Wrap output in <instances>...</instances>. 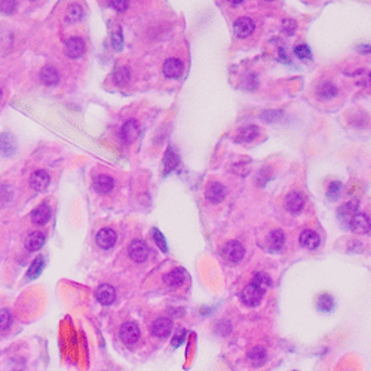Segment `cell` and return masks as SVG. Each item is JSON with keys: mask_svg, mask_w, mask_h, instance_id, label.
Wrapping results in <instances>:
<instances>
[{"mask_svg": "<svg viewBox=\"0 0 371 371\" xmlns=\"http://www.w3.org/2000/svg\"><path fill=\"white\" fill-rule=\"evenodd\" d=\"M45 241H46V236L42 233V232H33L27 236L25 239V248L28 251H39L40 248L45 245Z\"/></svg>", "mask_w": 371, "mask_h": 371, "instance_id": "obj_21", "label": "cell"}, {"mask_svg": "<svg viewBox=\"0 0 371 371\" xmlns=\"http://www.w3.org/2000/svg\"><path fill=\"white\" fill-rule=\"evenodd\" d=\"M226 187L221 184V183H211L208 187H207V192H205V197L207 200H210L211 204H220L224 197H226Z\"/></svg>", "mask_w": 371, "mask_h": 371, "instance_id": "obj_10", "label": "cell"}, {"mask_svg": "<svg viewBox=\"0 0 371 371\" xmlns=\"http://www.w3.org/2000/svg\"><path fill=\"white\" fill-rule=\"evenodd\" d=\"M51 214H52V213H51L49 205H48V204H42V205H39L36 210H33V211H31L30 218H31V221H33L35 224H38V226H43V224H46V223L49 221Z\"/></svg>", "mask_w": 371, "mask_h": 371, "instance_id": "obj_17", "label": "cell"}, {"mask_svg": "<svg viewBox=\"0 0 371 371\" xmlns=\"http://www.w3.org/2000/svg\"><path fill=\"white\" fill-rule=\"evenodd\" d=\"M153 239H155V244H156L157 247L163 251V253H166L168 251V247H166V241H165V238H163V234L160 233L157 229L153 230Z\"/></svg>", "mask_w": 371, "mask_h": 371, "instance_id": "obj_37", "label": "cell"}, {"mask_svg": "<svg viewBox=\"0 0 371 371\" xmlns=\"http://www.w3.org/2000/svg\"><path fill=\"white\" fill-rule=\"evenodd\" d=\"M352 232L358 234L368 233L371 230V220L367 214H362V213H358L356 215L352 217V220L349 221V226Z\"/></svg>", "mask_w": 371, "mask_h": 371, "instance_id": "obj_4", "label": "cell"}, {"mask_svg": "<svg viewBox=\"0 0 371 371\" xmlns=\"http://www.w3.org/2000/svg\"><path fill=\"white\" fill-rule=\"evenodd\" d=\"M358 205H359V204H358L356 200H351V202L343 204V205L339 208L337 217H339V220H340L342 223H345L346 227L349 226V221L352 220V217L358 214Z\"/></svg>", "mask_w": 371, "mask_h": 371, "instance_id": "obj_7", "label": "cell"}, {"mask_svg": "<svg viewBox=\"0 0 371 371\" xmlns=\"http://www.w3.org/2000/svg\"><path fill=\"white\" fill-rule=\"evenodd\" d=\"M49 183H51V177H49V174L46 171H43V170L35 171L31 174V177H30V186H31V189H35L38 192L45 190L49 186Z\"/></svg>", "mask_w": 371, "mask_h": 371, "instance_id": "obj_14", "label": "cell"}, {"mask_svg": "<svg viewBox=\"0 0 371 371\" xmlns=\"http://www.w3.org/2000/svg\"><path fill=\"white\" fill-rule=\"evenodd\" d=\"M97 244L99 248L103 250H109L112 248L115 244H116V232L113 229H109V227H104L101 229L97 233Z\"/></svg>", "mask_w": 371, "mask_h": 371, "instance_id": "obj_9", "label": "cell"}, {"mask_svg": "<svg viewBox=\"0 0 371 371\" xmlns=\"http://www.w3.org/2000/svg\"><path fill=\"white\" fill-rule=\"evenodd\" d=\"M258 136V128L254 125H250V126H245L242 128L238 136H236V141L238 143H247V141H251Z\"/></svg>", "mask_w": 371, "mask_h": 371, "instance_id": "obj_27", "label": "cell"}, {"mask_svg": "<svg viewBox=\"0 0 371 371\" xmlns=\"http://www.w3.org/2000/svg\"><path fill=\"white\" fill-rule=\"evenodd\" d=\"M281 116V112H264L261 117L264 119V120H267V122H274L276 120V117Z\"/></svg>", "mask_w": 371, "mask_h": 371, "instance_id": "obj_41", "label": "cell"}, {"mask_svg": "<svg viewBox=\"0 0 371 371\" xmlns=\"http://www.w3.org/2000/svg\"><path fill=\"white\" fill-rule=\"evenodd\" d=\"M316 308L319 312L330 313L334 309V298H332L330 294H322L318 297V301H316Z\"/></svg>", "mask_w": 371, "mask_h": 371, "instance_id": "obj_29", "label": "cell"}, {"mask_svg": "<svg viewBox=\"0 0 371 371\" xmlns=\"http://www.w3.org/2000/svg\"><path fill=\"white\" fill-rule=\"evenodd\" d=\"M119 337L126 346H132L140 340V327L136 322H125L119 330Z\"/></svg>", "mask_w": 371, "mask_h": 371, "instance_id": "obj_2", "label": "cell"}, {"mask_svg": "<svg viewBox=\"0 0 371 371\" xmlns=\"http://www.w3.org/2000/svg\"><path fill=\"white\" fill-rule=\"evenodd\" d=\"M180 163V157L174 152L173 147H168L166 149V153H165V173L168 174L170 171L176 170L177 165Z\"/></svg>", "mask_w": 371, "mask_h": 371, "instance_id": "obj_30", "label": "cell"}, {"mask_svg": "<svg viewBox=\"0 0 371 371\" xmlns=\"http://www.w3.org/2000/svg\"><path fill=\"white\" fill-rule=\"evenodd\" d=\"M65 54L70 58H79L85 54V42L80 38H72L65 42Z\"/></svg>", "mask_w": 371, "mask_h": 371, "instance_id": "obj_13", "label": "cell"}, {"mask_svg": "<svg viewBox=\"0 0 371 371\" xmlns=\"http://www.w3.org/2000/svg\"><path fill=\"white\" fill-rule=\"evenodd\" d=\"M113 186H115V181H113V178L110 176L101 174V176L95 177V180H94V189L97 190L98 193H103V195L112 192Z\"/></svg>", "mask_w": 371, "mask_h": 371, "instance_id": "obj_23", "label": "cell"}, {"mask_svg": "<svg viewBox=\"0 0 371 371\" xmlns=\"http://www.w3.org/2000/svg\"><path fill=\"white\" fill-rule=\"evenodd\" d=\"M263 295H264V290H261L260 287H257L254 284H250V285H247V287L242 290L241 298H242V301H244L247 306L254 308V306H258V303H260L261 298H263Z\"/></svg>", "mask_w": 371, "mask_h": 371, "instance_id": "obj_3", "label": "cell"}, {"mask_svg": "<svg viewBox=\"0 0 371 371\" xmlns=\"http://www.w3.org/2000/svg\"><path fill=\"white\" fill-rule=\"evenodd\" d=\"M321 244V239L318 233H315L313 230H303L300 234V245L308 248V250H315L318 248Z\"/></svg>", "mask_w": 371, "mask_h": 371, "instance_id": "obj_22", "label": "cell"}, {"mask_svg": "<svg viewBox=\"0 0 371 371\" xmlns=\"http://www.w3.org/2000/svg\"><path fill=\"white\" fill-rule=\"evenodd\" d=\"M12 322V315L8 309H0V330H8Z\"/></svg>", "mask_w": 371, "mask_h": 371, "instance_id": "obj_34", "label": "cell"}, {"mask_svg": "<svg viewBox=\"0 0 371 371\" xmlns=\"http://www.w3.org/2000/svg\"><path fill=\"white\" fill-rule=\"evenodd\" d=\"M109 5L110 6H113L116 11H120V12H123V11H126L128 9V6H129V3L126 2V0H119V2H109Z\"/></svg>", "mask_w": 371, "mask_h": 371, "instance_id": "obj_40", "label": "cell"}, {"mask_svg": "<svg viewBox=\"0 0 371 371\" xmlns=\"http://www.w3.org/2000/svg\"><path fill=\"white\" fill-rule=\"evenodd\" d=\"M186 279H187V274L181 267L174 269V271H171L170 274H166L163 276V282L170 288H178V287H181L186 282Z\"/></svg>", "mask_w": 371, "mask_h": 371, "instance_id": "obj_11", "label": "cell"}, {"mask_svg": "<svg viewBox=\"0 0 371 371\" xmlns=\"http://www.w3.org/2000/svg\"><path fill=\"white\" fill-rule=\"evenodd\" d=\"M305 207V197L297 193V192H291L285 197V208L287 211H290L291 214H297L301 211V208Z\"/></svg>", "mask_w": 371, "mask_h": 371, "instance_id": "obj_18", "label": "cell"}, {"mask_svg": "<svg viewBox=\"0 0 371 371\" xmlns=\"http://www.w3.org/2000/svg\"><path fill=\"white\" fill-rule=\"evenodd\" d=\"M183 62L178 58H168L163 62V75L170 79H178L183 75Z\"/></svg>", "mask_w": 371, "mask_h": 371, "instance_id": "obj_12", "label": "cell"}, {"mask_svg": "<svg viewBox=\"0 0 371 371\" xmlns=\"http://www.w3.org/2000/svg\"><path fill=\"white\" fill-rule=\"evenodd\" d=\"M221 254L230 263H239L244 258V255H245V248H244V245L241 242L230 241V242H227L223 247Z\"/></svg>", "mask_w": 371, "mask_h": 371, "instance_id": "obj_1", "label": "cell"}, {"mask_svg": "<svg viewBox=\"0 0 371 371\" xmlns=\"http://www.w3.org/2000/svg\"><path fill=\"white\" fill-rule=\"evenodd\" d=\"M340 192H342V183L340 181H332L327 190V196L331 199V200H335L339 196H340Z\"/></svg>", "mask_w": 371, "mask_h": 371, "instance_id": "obj_36", "label": "cell"}, {"mask_svg": "<svg viewBox=\"0 0 371 371\" xmlns=\"http://www.w3.org/2000/svg\"><path fill=\"white\" fill-rule=\"evenodd\" d=\"M128 254L131 257V260H134L136 263H143V261H146V258L149 255V248H147L146 242L136 239L129 244Z\"/></svg>", "mask_w": 371, "mask_h": 371, "instance_id": "obj_5", "label": "cell"}, {"mask_svg": "<svg viewBox=\"0 0 371 371\" xmlns=\"http://www.w3.org/2000/svg\"><path fill=\"white\" fill-rule=\"evenodd\" d=\"M247 356H248V359L251 361L253 365H260V364H263V362L266 361L267 353H266V349H264V348H261V346H255V348H253L251 351H248Z\"/></svg>", "mask_w": 371, "mask_h": 371, "instance_id": "obj_28", "label": "cell"}, {"mask_svg": "<svg viewBox=\"0 0 371 371\" xmlns=\"http://www.w3.org/2000/svg\"><path fill=\"white\" fill-rule=\"evenodd\" d=\"M255 25H254V21L251 20V18H248V17H242V18H238V20L233 22V31L234 35L238 36V38H248L250 35H253V31H254Z\"/></svg>", "mask_w": 371, "mask_h": 371, "instance_id": "obj_6", "label": "cell"}, {"mask_svg": "<svg viewBox=\"0 0 371 371\" xmlns=\"http://www.w3.org/2000/svg\"><path fill=\"white\" fill-rule=\"evenodd\" d=\"M95 295H97V300L103 306H109V305H112L115 301L116 291H115V288L112 285L103 284V285H99L97 288V294Z\"/></svg>", "mask_w": 371, "mask_h": 371, "instance_id": "obj_16", "label": "cell"}, {"mask_svg": "<svg viewBox=\"0 0 371 371\" xmlns=\"http://www.w3.org/2000/svg\"><path fill=\"white\" fill-rule=\"evenodd\" d=\"M358 49H359L361 52H367V51L370 52V51H371V46H359Z\"/></svg>", "mask_w": 371, "mask_h": 371, "instance_id": "obj_43", "label": "cell"}, {"mask_svg": "<svg viewBox=\"0 0 371 371\" xmlns=\"http://www.w3.org/2000/svg\"><path fill=\"white\" fill-rule=\"evenodd\" d=\"M15 9H17V3L15 2H11V0L0 2V12H3L6 15H11L12 12H15Z\"/></svg>", "mask_w": 371, "mask_h": 371, "instance_id": "obj_38", "label": "cell"}, {"mask_svg": "<svg viewBox=\"0 0 371 371\" xmlns=\"http://www.w3.org/2000/svg\"><path fill=\"white\" fill-rule=\"evenodd\" d=\"M83 17V9L80 5H70L69 9H67V14H65V21L67 22H78L82 20Z\"/></svg>", "mask_w": 371, "mask_h": 371, "instance_id": "obj_31", "label": "cell"}, {"mask_svg": "<svg viewBox=\"0 0 371 371\" xmlns=\"http://www.w3.org/2000/svg\"><path fill=\"white\" fill-rule=\"evenodd\" d=\"M2 97H3V92H2V89H0V101H2Z\"/></svg>", "mask_w": 371, "mask_h": 371, "instance_id": "obj_44", "label": "cell"}, {"mask_svg": "<svg viewBox=\"0 0 371 371\" xmlns=\"http://www.w3.org/2000/svg\"><path fill=\"white\" fill-rule=\"evenodd\" d=\"M251 284H254V285L260 287L261 290H264V291H266V288H269V287H271L272 281H271V276H269L267 274H264V272H257V274H254V276H253Z\"/></svg>", "mask_w": 371, "mask_h": 371, "instance_id": "obj_32", "label": "cell"}, {"mask_svg": "<svg viewBox=\"0 0 371 371\" xmlns=\"http://www.w3.org/2000/svg\"><path fill=\"white\" fill-rule=\"evenodd\" d=\"M337 95V88L331 82H322L316 89V97L321 99H331Z\"/></svg>", "mask_w": 371, "mask_h": 371, "instance_id": "obj_24", "label": "cell"}, {"mask_svg": "<svg viewBox=\"0 0 371 371\" xmlns=\"http://www.w3.org/2000/svg\"><path fill=\"white\" fill-rule=\"evenodd\" d=\"M140 134V125L136 119H131L128 122H125V125L120 129V136L125 143H132Z\"/></svg>", "mask_w": 371, "mask_h": 371, "instance_id": "obj_15", "label": "cell"}, {"mask_svg": "<svg viewBox=\"0 0 371 371\" xmlns=\"http://www.w3.org/2000/svg\"><path fill=\"white\" fill-rule=\"evenodd\" d=\"M294 54L295 57L300 59H308L311 58V48L308 45H297L294 48Z\"/></svg>", "mask_w": 371, "mask_h": 371, "instance_id": "obj_35", "label": "cell"}, {"mask_svg": "<svg viewBox=\"0 0 371 371\" xmlns=\"http://www.w3.org/2000/svg\"><path fill=\"white\" fill-rule=\"evenodd\" d=\"M15 152V141L9 134L0 136V155L11 156Z\"/></svg>", "mask_w": 371, "mask_h": 371, "instance_id": "obj_26", "label": "cell"}, {"mask_svg": "<svg viewBox=\"0 0 371 371\" xmlns=\"http://www.w3.org/2000/svg\"><path fill=\"white\" fill-rule=\"evenodd\" d=\"M40 80L48 86H55L59 82V73L52 65H45L40 72Z\"/></svg>", "mask_w": 371, "mask_h": 371, "instance_id": "obj_20", "label": "cell"}, {"mask_svg": "<svg viewBox=\"0 0 371 371\" xmlns=\"http://www.w3.org/2000/svg\"><path fill=\"white\" fill-rule=\"evenodd\" d=\"M266 244H267L269 251H279V250H282V247L285 244V234L279 229L272 230L266 238Z\"/></svg>", "mask_w": 371, "mask_h": 371, "instance_id": "obj_19", "label": "cell"}, {"mask_svg": "<svg viewBox=\"0 0 371 371\" xmlns=\"http://www.w3.org/2000/svg\"><path fill=\"white\" fill-rule=\"evenodd\" d=\"M113 80L119 86H125L129 80H131V70L126 65H119L115 69L113 73Z\"/></svg>", "mask_w": 371, "mask_h": 371, "instance_id": "obj_25", "label": "cell"}, {"mask_svg": "<svg viewBox=\"0 0 371 371\" xmlns=\"http://www.w3.org/2000/svg\"><path fill=\"white\" fill-rule=\"evenodd\" d=\"M186 335H187V331H186V330H181L180 332H177L176 335H174V339H173V346H174V348L181 346V345L184 343V340H186Z\"/></svg>", "mask_w": 371, "mask_h": 371, "instance_id": "obj_39", "label": "cell"}, {"mask_svg": "<svg viewBox=\"0 0 371 371\" xmlns=\"http://www.w3.org/2000/svg\"><path fill=\"white\" fill-rule=\"evenodd\" d=\"M43 266H45V260H43V257H38V258L31 263V266H30V269H28V272H27V278H28V279H35V278H38L40 275V272L43 271Z\"/></svg>", "mask_w": 371, "mask_h": 371, "instance_id": "obj_33", "label": "cell"}, {"mask_svg": "<svg viewBox=\"0 0 371 371\" xmlns=\"http://www.w3.org/2000/svg\"><path fill=\"white\" fill-rule=\"evenodd\" d=\"M173 331V321L168 318H159L152 324V332L159 339H166Z\"/></svg>", "mask_w": 371, "mask_h": 371, "instance_id": "obj_8", "label": "cell"}, {"mask_svg": "<svg viewBox=\"0 0 371 371\" xmlns=\"http://www.w3.org/2000/svg\"><path fill=\"white\" fill-rule=\"evenodd\" d=\"M113 46H115L116 51H120V49H122V35H120V31L113 35Z\"/></svg>", "mask_w": 371, "mask_h": 371, "instance_id": "obj_42", "label": "cell"}]
</instances>
